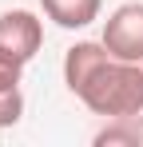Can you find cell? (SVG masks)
<instances>
[{
    "mask_svg": "<svg viewBox=\"0 0 143 147\" xmlns=\"http://www.w3.org/2000/svg\"><path fill=\"white\" fill-rule=\"evenodd\" d=\"M103 48L115 60L143 64V4L127 0L103 20Z\"/></svg>",
    "mask_w": 143,
    "mask_h": 147,
    "instance_id": "7a4b0ae2",
    "label": "cell"
},
{
    "mask_svg": "<svg viewBox=\"0 0 143 147\" xmlns=\"http://www.w3.org/2000/svg\"><path fill=\"white\" fill-rule=\"evenodd\" d=\"M0 48L8 56H16L20 64L36 60V52L44 48V24H40V16L28 12V8L0 12Z\"/></svg>",
    "mask_w": 143,
    "mask_h": 147,
    "instance_id": "3957f363",
    "label": "cell"
},
{
    "mask_svg": "<svg viewBox=\"0 0 143 147\" xmlns=\"http://www.w3.org/2000/svg\"><path fill=\"white\" fill-rule=\"evenodd\" d=\"M107 56H111V52L103 48V40H99V44H95V40H80V44H72V48L64 52V84H68L72 96L88 84V76H92Z\"/></svg>",
    "mask_w": 143,
    "mask_h": 147,
    "instance_id": "277c9868",
    "label": "cell"
},
{
    "mask_svg": "<svg viewBox=\"0 0 143 147\" xmlns=\"http://www.w3.org/2000/svg\"><path fill=\"white\" fill-rule=\"evenodd\" d=\"M24 115V92L16 88H0V127H16Z\"/></svg>",
    "mask_w": 143,
    "mask_h": 147,
    "instance_id": "8992f818",
    "label": "cell"
},
{
    "mask_svg": "<svg viewBox=\"0 0 143 147\" xmlns=\"http://www.w3.org/2000/svg\"><path fill=\"white\" fill-rule=\"evenodd\" d=\"M20 76H24V64L0 48V88H16V84H20Z\"/></svg>",
    "mask_w": 143,
    "mask_h": 147,
    "instance_id": "52a82bcc",
    "label": "cell"
},
{
    "mask_svg": "<svg viewBox=\"0 0 143 147\" xmlns=\"http://www.w3.org/2000/svg\"><path fill=\"white\" fill-rule=\"evenodd\" d=\"M40 8H44V16L52 24L68 28V32H80L92 20H99L103 0H40Z\"/></svg>",
    "mask_w": 143,
    "mask_h": 147,
    "instance_id": "5b68a950",
    "label": "cell"
},
{
    "mask_svg": "<svg viewBox=\"0 0 143 147\" xmlns=\"http://www.w3.org/2000/svg\"><path fill=\"white\" fill-rule=\"evenodd\" d=\"M76 99L103 119H139L143 115V64L107 56L88 84L76 92Z\"/></svg>",
    "mask_w": 143,
    "mask_h": 147,
    "instance_id": "6da1fadb",
    "label": "cell"
}]
</instances>
